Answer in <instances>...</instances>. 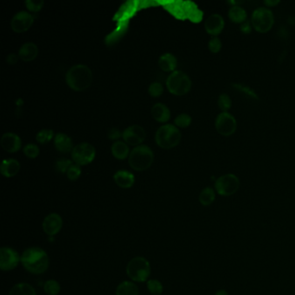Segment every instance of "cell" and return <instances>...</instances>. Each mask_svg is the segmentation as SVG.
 <instances>
[{"label": "cell", "mask_w": 295, "mask_h": 295, "mask_svg": "<svg viewBox=\"0 0 295 295\" xmlns=\"http://www.w3.org/2000/svg\"><path fill=\"white\" fill-rule=\"evenodd\" d=\"M251 24L257 32L266 33L275 24L274 14L267 7H259L252 14Z\"/></svg>", "instance_id": "obj_7"}, {"label": "cell", "mask_w": 295, "mask_h": 295, "mask_svg": "<svg viewBox=\"0 0 295 295\" xmlns=\"http://www.w3.org/2000/svg\"><path fill=\"white\" fill-rule=\"evenodd\" d=\"M166 87L171 94L182 96L191 90V80L185 72L175 71L168 76Z\"/></svg>", "instance_id": "obj_6"}, {"label": "cell", "mask_w": 295, "mask_h": 295, "mask_svg": "<svg viewBox=\"0 0 295 295\" xmlns=\"http://www.w3.org/2000/svg\"><path fill=\"white\" fill-rule=\"evenodd\" d=\"M54 144L55 148L57 151H60L62 153H68L70 151H73V142L71 137H69L67 134H56L54 138Z\"/></svg>", "instance_id": "obj_17"}, {"label": "cell", "mask_w": 295, "mask_h": 295, "mask_svg": "<svg viewBox=\"0 0 295 295\" xmlns=\"http://www.w3.org/2000/svg\"><path fill=\"white\" fill-rule=\"evenodd\" d=\"M252 24L250 21L246 20L243 24H241V27H240V30L241 32L244 34H249L251 32L252 30Z\"/></svg>", "instance_id": "obj_41"}, {"label": "cell", "mask_w": 295, "mask_h": 295, "mask_svg": "<svg viewBox=\"0 0 295 295\" xmlns=\"http://www.w3.org/2000/svg\"><path fill=\"white\" fill-rule=\"evenodd\" d=\"M218 107L222 112H228L232 106V101L229 95L227 94H221L218 98Z\"/></svg>", "instance_id": "obj_31"}, {"label": "cell", "mask_w": 295, "mask_h": 295, "mask_svg": "<svg viewBox=\"0 0 295 295\" xmlns=\"http://www.w3.org/2000/svg\"><path fill=\"white\" fill-rule=\"evenodd\" d=\"M127 275L132 281L145 282L151 274V265L147 259L137 256L132 259L127 266Z\"/></svg>", "instance_id": "obj_5"}, {"label": "cell", "mask_w": 295, "mask_h": 295, "mask_svg": "<svg viewBox=\"0 0 295 295\" xmlns=\"http://www.w3.org/2000/svg\"><path fill=\"white\" fill-rule=\"evenodd\" d=\"M228 18L235 24H243L247 20V11L238 5L232 6L228 10Z\"/></svg>", "instance_id": "obj_24"}, {"label": "cell", "mask_w": 295, "mask_h": 295, "mask_svg": "<svg viewBox=\"0 0 295 295\" xmlns=\"http://www.w3.org/2000/svg\"><path fill=\"white\" fill-rule=\"evenodd\" d=\"M215 295H228V293L224 289H221V290H218Z\"/></svg>", "instance_id": "obj_44"}, {"label": "cell", "mask_w": 295, "mask_h": 295, "mask_svg": "<svg viewBox=\"0 0 295 295\" xmlns=\"http://www.w3.org/2000/svg\"><path fill=\"white\" fill-rule=\"evenodd\" d=\"M163 91H164V88H163L162 84L159 83L158 81L152 82L150 85L149 89H148L149 94L151 95V97H158V96H160L161 94H163Z\"/></svg>", "instance_id": "obj_37"}, {"label": "cell", "mask_w": 295, "mask_h": 295, "mask_svg": "<svg viewBox=\"0 0 295 295\" xmlns=\"http://www.w3.org/2000/svg\"><path fill=\"white\" fill-rule=\"evenodd\" d=\"M0 144L4 151L10 153H14L20 150L22 141L17 134L13 133H6L1 138Z\"/></svg>", "instance_id": "obj_16"}, {"label": "cell", "mask_w": 295, "mask_h": 295, "mask_svg": "<svg viewBox=\"0 0 295 295\" xmlns=\"http://www.w3.org/2000/svg\"><path fill=\"white\" fill-rule=\"evenodd\" d=\"M151 115L155 121L164 123L170 120L171 112L165 105L163 103H157L151 108Z\"/></svg>", "instance_id": "obj_22"}, {"label": "cell", "mask_w": 295, "mask_h": 295, "mask_svg": "<svg viewBox=\"0 0 295 295\" xmlns=\"http://www.w3.org/2000/svg\"><path fill=\"white\" fill-rule=\"evenodd\" d=\"M44 290L48 295H57L60 293L61 286L57 281L49 280L44 283Z\"/></svg>", "instance_id": "obj_28"}, {"label": "cell", "mask_w": 295, "mask_h": 295, "mask_svg": "<svg viewBox=\"0 0 295 295\" xmlns=\"http://www.w3.org/2000/svg\"><path fill=\"white\" fill-rule=\"evenodd\" d=\"M17 59H18V57H17V55H15V54H10V55H9V56L7 57L6 61L8 64H15L17 63Z\"/></svg>", "instance_id": "obj_42"}, {"label": "cell", "mask_w": 295, "mask_h": 295, "mask_svg": "<svg viewBox=\"0 0 295 295\" xmlns=\"http://www.w3.org/2000/svg\"><path fill=\"white\" fill-rule=\"evenodd\" d=\"M64 221L60 215L51 213L45 217L43 221V229L44 233L49 236L57 235L63 228Z\"/></svg>", "instance_id": "obj_14"}, {"label": "cell", "mask_w": 295, "mask_h": 295, "mask_svg": "<svg viewBox=\"0 0 295 295\" xmlns=\"http://www.w3.org/2000/svg\"><path fill=\"white\" fill-rule=\"evenodd\" d=\"M25 5L28 8V10L33 11V12H37L44 6V1L43 0H37V1L27 0L25 1Z\"/></svg>", "instance_id": "obj_38"}, {"label": "cell", "mask_w": 295, "mask_h": 295, "mask_svg": "<svg viewBox=\"0 0 295 295\" xmlns=\"http://www.w3.org/2000/svg\"><path fill=\"white\" fill-rule=\"evenodd\" d=\"M208 46L209 50L212 51V53H218L222 47L221 39L218 37H212L209 42Z\"/></svg>", "instance_id": "obj_39"}, {"label": "cell", "mask_w": 295, "mask_h": 295, "mask_svg": "<svg viewBox=\"0 0 295 295\" xmlns=\"http://www.w3.org/2000/svg\"><path fill=\"white\" fill-rule=\"evenodd\" d=\"M181 138V133L177 127L167 124L158 128L155 135V141L159 148L171 149L180 143Z\"/></svg>", "instance_id": "obj_4"}, {"label": "cell", "mask_w": 295, "mask_h": 295, "mask_svg": "<svg viewBox=\"0 0 295 295\" xmlns=\"http://www.w3.org/2000/svg\"><path fill=\"white\" fill-rule=\"evenodd\" d=\"M21 263L25 270L30 274L41 275L47 271L50 259L43 248L30 247L23 252L21 255Z\"/></svg>", "instance_id": "obj_1"}, {"label": "cell", "mask_w": 295, "mask_h": 295, "mask_svg": "<svg viewBox=\"0 0 295 295\" xmlns=\"http://www.w3.org/2000/svg\"><path fill=\"white\" fill-rule=\"evenodd\" d=\"M24 153L28 158H36L40 153V150L36 145L28 144L24 147Z\"/></svg>", "instance_id": "obj_36"}, {"label": "cell", "mask_w": 295, "mask_h": 295, "mask_svg": "<svg viewBox=\"0 0 295 295\" xmlns=\"http://www.w3.org/2000/svg\"><path fill=\"white\" fill-rule=\"evenodd\" d=\"M34 23V17L27 11L22 10L17 12L11 19L10 26L17 33H23L30 29Z\"/></svg>", "instance_id": "obj_12"}, {"label": "cell", "mask_w": 295, "mask_h": 295, "mask_svg": "<svg viewBox=\"0 0 295 295\" xmlns=\"http://www.w3.org/2000/svg\"><path fill=\"white\" fill-rule=\"evenodd\" d=\"M148 291L152 295H160L163 293V285L158 280H149L147 282Z\"/></svg>", "instance_id": "obj_29"}, {"label": "cell", "mask_w": 295, "mask_h": 295, "mask_svg": "<svg viewBox=\"0 0 295 295\" xmlns=\"http://www.w3.org/2000/svg\"><path fill=\"white\" fill-rule=\"evenodd\" d=\"M73 164L72 161L68 158H60L56 162L55 168L60 173H67L68 170Z\"/></svg>", "instance_id": "obj_32"}, {"label": "cell", "mask_w": 295, "mask_h": 295, "mask_svg": "<svg viewBox=\"0 0 295 295\" xmlns=\"http://www.w3.org/2000/svg\"><path fill=\"white\" fill-rule=\"evenodd\" d=\"M233 87H235L236 90L241 92L242 94L247 95L248 97L251 98V99H255V100H258V95L256 94L255 91L253 90L252 88L247 86H244L242 84L235 83L233 84Z\"/></svg>", "instance_id": "obj_33"}, {"label": "cell", "mask_w": 295, "mask_h": 295, "mask_svg": "<svg viewBox=\"0 0 295 295\" xmlns=\"http://www.w3.org/2000/svg\"><path fill=\"white\" fill-rule=\"evenodd\" d=\"M93 74L90 69L83 65H74L66 73V82L73 90L81 92L90 87Z\"/></svg>", "instance_id": "obj_2"}, {"label": "cell", "mask_w": 295, "mask_h": 295, "mask_svg": "<svg viewBox=\"0 0 295 295\" xmlns=\"http://www.w3.org/2000/svg\"><path fill=\"white\" fill-rule=\"evenodd\" d=\"M54 137V132L51 129H43L38 132L36 136L37 142L40 144H45L51 141Z\"/></svg>", "instance_id": "obj_30"}, {"label": "cell", "mask_w": 295, "mask_h": 295, "mask_svg": "<svg viewBox=\"0 0 295 295\" xmlns=\"http://www.w3.org/2000/svg\"><path fill=\"white\" fill-rule=\"evenodd\" d=\"M116 295H139V288L132 282H121L116 288Z\"/></svg>", "instance_id": "obj_25"}, {"label": "cell", "mask_w": 295, "mask_h": 295, "mask_svg": "<svg viewBox=\"0 0 295 295\" xmlns=\"http://www.w3.org/2000/svg\"><path fill=\"white\" fill-rule=\"evenodd\" d=\"M122 138L125 142L129 146H140L146 139L144 128L139 125H133L128 127L122 133Z\"/></svg>", "instance_id": "obj_13"}, {"label": "cell", "mask_w": 295, "mask_h": 295, "mask_svg": "<svg viewBox=\"0 0 295 295\" xmlns=\"http://www.w3.org/2000/svg\"><path fill=\"white\" fill-rule=\"evenodd\" d=\"M67 177L71 181H75L77 180L78 178H80V174H81V169H80V165L76 164H73L71 165L70 169L68 170Z\"/></svg>", "instance_id": "obj_35"}, {"label": "cell", "mask_w": 295, "mask_h": 295, "mask_svg": "<svg viewBox=\"0 0 295 295\" xmlns=\"http://www.w3.org/2000/svg\"><path fill=\"white\" fill-rule=\"evenodd\" d=\"M154 160V154L150 148L145 145L138 146L130 152L128 162L134 171H143L151 167Z\"/></svg>", "instance_id": "obj_3"}, {"label": "cell", "mask_w": 295, "mask_h": 295, "mask_svg": "<svg viewBox=\"0 0 295 295\" xmlns=\"http://www.w3.org/2000/svg\"><path fill=\"white\" fill-rule=\"evenodd\" d=\"M21 262V256L10 247L0 248V268L3 271H10L17 268Z\"/></svg>", "instance_id": "obj_11"}, {"label": "cell", "mask_w": 295, "mask_h": 295, "mask_svg": "<svg viewBox=\"0 0 295 295\" xmlns=\"http://www.w3.org/2000/svg\"><path fill=\"white\" fill-rule=\"evenodd\" d=\"M37 55H38V48L36 44L31 42H28L23 44L18 51L19 58L26 63L33 61L37 57Z\"/></svg>", "instance_id": "obj_20"}, {"label": "cell", "mask_w": 295, "mask_h": 295, "mask_svg": "<svg viewBox=\"0 0 295 295\" xmlns=\"http://www.w3.org/2000/svg\"><path fill=\"white\" fill-rule=\"evenodd\" d=\"M9 295H37V293L30 284L18 283L11 288Z\"/></svg>", "instance_id": "obj_26"}, {"label": "cell", "mask_w": 295, "mask_h": 295, "mask_svg": "<svg viewBox=\"0 0 295 295\" xmlns=\"http://www.w3.org/2000/svg\"><path fill=\"white\" fill-rule=\"evenodd\" d=\"M121 137H122V134H121V132L119 129H117V128H112L108 132V138L110 140L115 141V140H118V139H120Z\"/></svg>", "instance_id": "obj_40"}, {"label": "cell", "mask_w": 295, "mask_h": 295, "mask_svg": "<svg viewBox=\"0 0 295 295\" xmlns=\"http://www.w3.org/2000/svg\"><path fill=\"white\" fill-rule=\"evenodd\" d=\"M114 180L119 187L122 189H129L134 186L135 178H134V175L130 171L121 170V171H118L114 174Z\"/></svg>", "instance_id": "obj_18"}, {"label": "cell", "mask_w": 295, "mask_h": 295, "mask_svg": "<svg viewBox=\"0 0 295 295\" xmlns=\"http://www.w3.org/2000/svg\"><path fill=\"white\" fill-rule=\"evenodd\" d=\"M111 151H112V154L114 155V158L121 159V160L128 158V156L130 155L129 147L126 142H122V141L114 142L111 148Z\"/></svg>", "instance_id": "obj_23"}, {"label": "cell", "mask_w": 295, "mask_h": 295, "mask_svg": "<svg viewBox=\"0 0 295 295\" xmlns=\"http://www.w3.org/2000/svg\"><path fill=\"white\" fill-rule=\"evenodd\" d=\"M225 22L220 14L214 13L209 16L205 22V30L207 33L217 37L224 28Z\"/></svg>", "instance_id": "obj_15"}, {"label": "cell", "mask_w": 295, "mask_h": 295, "mask_svg": "<svg viewBox=\"0 0 295 295\" xmlns=\"http://www.w3.org/2000/svg\"><path fill=\"white\" fill-rule=\"evenodd\" d=\"M264 3H265L267 6L274 7L275 6V5L279 4V3H280V1H278V0H274V1H273V0H267V1L264 2Z\"/></svg>", "instance_id": "obj_43"}, {"label": "cell", "mask_w": 295, "mask_h": 295, "mask_svg": "<svg viewBox=\"0 0 295 295\" xmlns=\"http://www.w3.org/2000/svg\"><path fill=\"white\" fill-rule=\"evenodd\" d=\"M216 192L212 187H206L199 194V202L203 206H209L214 203Z\"/></svg>", "instance_id": "obj_27"}, {"label": "cell", "mask_w": 295, "mask_h": 295, "mask_svg": "<svg viewBox=\"0 0 295 295\" xmlns=\"http://www.w3.org/2000/svg\"><path fill=\"white\" fill-rule=\"evenodd\" d=\"M215 127L218 134L228 137L235 134L237 128V122L235 118L228 112H221L216 119Z\"/></svg>", "instance_id": "obj_10"}, {"label": "cell", "mask_w": 295, "mask_h": 295, "mask_svg": "<svg viewBox=\"0 0 295 295\" xmlns=\"http://www.w3.org/2000/svg\"><path fill=\"white\" fill-rule=\"evenodd\" d=\"M238 177L232 173L222 175L216 180L215 189L218 194L222 197H229L235 194L240 188Z\"/></svg>", "instance_id": "obj_8"}, {"label": "cell", "mask_w": 295, "mask_h": 295, "mask_svg": "<svg viewBox=\"0 0 295 295\" xmlns=\"http://www.w3.org/2000/svg\"><path fill=\"white\" fill-rule=\"evenodd\" d=\"M95 149L89 143H80L74 147L71 151V157L74 164L78 165H86L90 164L95 158Z\"/></svg>", "instance_id": "obj_9"}, {"label": "cell", "mask_w": 295, "mask_h": 295, "mask_svg": "<svg viewBox=\"0 0 295 295\" xmlns=\"http://www.w3.org/2000/svg\"><path fill=\"white\" fill-rule=\"evenodd\" d=\"M20 164L18 161L14 158L3 159L0 166V171L4 177L12 178L18 173L20 170Z\"/></svg>", "instance_id": "obj_19"}, {"label": "cell", "mask_w": 295, "mask_h": 295, "mask_svg": "<svg viewBox=\"0 0 295 295\" xmlns=\"http://www.w3.org/2000/svg\"><path fill=\"white\" fill-rule=\"evenodd\" d=\"M158 65L163 71L174 72L177 65H178V61L174 55H172V54H163L158 59Z\"/></svg>", "instance_id": "obj_21"}, {"label": "cell", "mask_w": 295, "mask_h": 295, "mask_svg": "<svg viewBox=\"0 0 295 295\" xmlns=\"http://www.w3.org/2000/svg\"><path fill=\"white\" fill-rule=\"evenodd\" d=\"M175 125L178 128H188L191 123V117L189 114H179L177 118L175 119Z\"/></svg>", "instance_id": "obj_34"}]
</instances>
